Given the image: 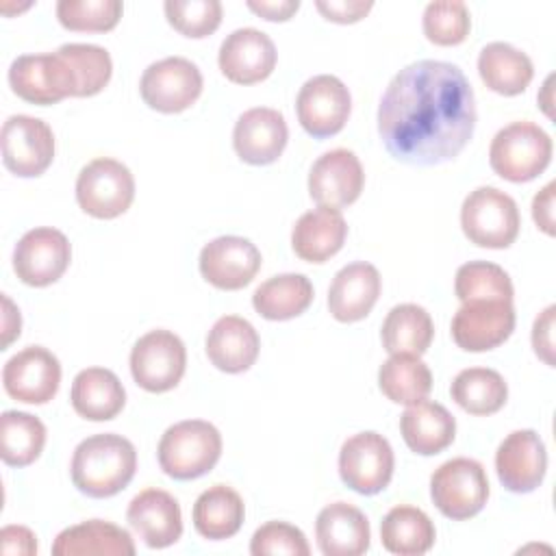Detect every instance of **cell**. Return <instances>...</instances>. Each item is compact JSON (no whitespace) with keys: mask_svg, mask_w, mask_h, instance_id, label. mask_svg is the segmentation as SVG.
I'll list each match as a JSON object with an SVG mask.
<instances>
[{"mask_svg":"<svg viewBox=\"0 0 556 556\" xmlns=\"http://www.w3.org/2000/svg\"><path fill=\"white\" fill-rule=\"evenodd\" d=\"M378 387L395 404H415L432 389L428 365L415 354H391L378 369Z\"/></svg>","mask_w":556,"mask_h":556,"instance_id":"obj_36","label":"cell"},{"mask_svg":"<svg viewBox=\"0 0 556 556\" xmlns=\"http://www.w3.org/2000/svg\"><path fill=\"white\" fill-rule=\"evenodd\" d=\"M382 345L389 354H415L421 356L434 337V324L430 313L419 304L393 306L380 328Z\"/></svg>","mask_w":556,"mask_h":556,"instance_id":"obj_34","label":"cell"},{"mask_svg":"<svg viewBox=\"0 0 556 556\" xmlns=\"http://www.w3.org/2000/svg\"><path fill=\"white\" fill-rule=\"evenodd\" d=\"M0 146L4 167L20 178L41 176L54 159L52 128L43 119L30 115L7 117L0 132Z\"/></svg>","mask_w":556,"mask_h":556,"instance_id":"obj_12","label":"cell"},{"mask_svg":"<svg viewBox=\"0 0 556 556\" xmlns=\"http://www.w3.org/2000/svg\"><path fill=\"white\" fill-rule=\"evenodd\" d=\"M258 350V332L239 315L219 317L206 334V356L219 371L226 374L248 371L256 363Z\"/></svg>","mask_w":556,"mask_h":556,"instance_id":"obj_25","label":"cell"},{"mask_svg":"<svg viewBox=\"0 0 556 556\" xmlns=\"http://www.w3.org/2000/svg\"><path fill=\"white\" fill-rule=\"evenodd\" d=\"M276 46L271 37L258 28H237L219 46L217 63L222 74L237 85H254L265 80L276 67Z\"/></svg>","mask_w":556,"mask_h":556,"instance_id":"obj_18","label":"cell"},{"mask_svg":"<svg viewBox=\"0 0 556 556\" xmlns=\"http://www.w3.org/2000/svg\"><path fill=\"white\" fill-rule=\"evenodd\" d=\"M393 465L391 443L374 430L345 439L339 450V476L361 495H376L387 489L393 478Z\"/></svg>","mask_w":556,"mask_h":556,"instance_id":"obj_10","label":"cell"},{"mask_svg":"<svg viewBox=\"0 0 556 556\" xmlns=\"http://www.w3.org/2000/svg\"><path fill=\"white\" fill-rule=\"evenodd\" d=\"M187 350L172 330H150L137 339L130 350V374L135 382L150 393L174 389L185 376Z\"/></svg>","mask_w":556,"mask_h":556,"instance_id":"obj_8","label":"cell"},{"mask_svg":"<svg viewBox=\"0 0 556 556\" xmlns=\"http://www.w3.org/2000/svg\"><path fill=\"white\" fill-rule=\"evenodd\" d=\"M476 98L463 70L415 61L387 85L378 132L387 152L408 165H439L463 152L476 128Z\"/></svg>","mask_w":556,"mask_h":556,"instance_id":"obj_1","label":"cell"},{"mask_svg":"<svg viewBox=\"0 0 556 556\" xmlns=\"http://www.w3.org/2000/svg\"><path fill=\"white\" fill-rule=\"evenodd\" d=\"M261 252L250 239L224 235L202 248L198 265L208 285L222 291H237L252 282L261 269Z\"/></svg>","mask_w":556,"mask_h":556,"instance_id":"obj_17","label":"cell"},{"mask_svg":"<svg viewBox=\"0 0 556 556\" xmlns=\"http://www.w3.org/2000/svg\"><path fill=\"white\" fill-rule=\"evenodd\" d=\"M424 35L437 46H458L467 39L471 15L460 0H437L424 9Z\"/></svg>","mask_w":556,"mask_h":556,"instance_id":"obj_41","label":"cell"},{"mask_svg":"<svg viewBox=\"0 0 556 556\" xmlns=\"http://www.w3.org/2000/svg\"><path fill=\"white\" fill-rule=\"evenodd\" d=\"M460 226L471 243L502 250L517 239L521 217L508 193L495 187H478L463 200Z\"/></svg>","mask_w":556,"mask_h":556,"instance_id":"obj_5","label":"cell"},{"mask_svg":"<svg viewBox=\"0 0 556 556\" xmlns=\"http://www.w3.org/2000/svg\"><path fill=\"white\" fill-rule=\"evenodd\" d=\"M552 137L534 122H513L495 132L489 163L497 176L510 182H528L543 174L552 161Z\"/></svg>","mask_w":556,"mask_h":556,"instance_id":"obj_4","label":"cell"},{"mask_svg":"<svg viewBox=\"0 0 556 556\" xmlns=\"http://www.w3.org/2000/svg\"><path fill=\"white\" fill-rule=\"evenodd\" d=\"M0 539H2V554H22V556L37 554V536L24 526H4L0 532Z\"/></svg>","mask_w":556,"mask_h":556,"instance_id":"obj_46","label":"cell"},{"mask_svg":"<svg viewBox=\"0 0 556 556\" xmlns=\"http://www.w3.org/2000/svg\"><path fill=\"white\" fill-rule=\"evenodd\" d=\"M2 384L4 391L17 402L46 404L59 391L61 363L50 350L28 345L4 363Z\"/></svg>","mask_w":556,"mask_h":556,"instance_id":"obj_16","label":"cell"},{"mask_svg":"<svg viewBox=\"0 0 556 556\" xmlns=\"http://www.w3.org/2000/svg\"><path fill=\"white\" fill-rule=\"evenodd\" d=\"M363 185V165L358 156L345 148L324 152L308 172V193L319 206H350L358 200Z\"/></svg>","mask_w":556,"mask_h":556,"instance_id":"obj_19","label":"cell"},{"mask_svg":"<svg viewBox=\"0 0 556 556\" xmlns=\"http://www.w3.org/2000/svg\"><path fill=\"white\" fill-rule=\"evenodd\" d=\"M119 0H59L56 17L63 28L76 33H106L122 17Z\"/></svg>","mask_w":556,"mask_h":556,"instance_id":"obj_40","label":"cell"},{"mask_svg":"<svg viewBox=\"0 0 556 556\" xmlns=\"http://www.w3.org/2000/svg\"><path fill=\"white\" fill-rule=\"evenodd\" d=\"M352 111V96L348 87L332 74L308 78L298 93L295 113L302 128L315 137L326 139L337 135Z\"/></svg>","mask_w":556,"mask_h":556,"instance_id":"obj_13","label":"cell"},{"mask_svg":"<svg viewBox=\"0 0 556 556\" xmlns=\"http://www.w3.org/2000/svg\"><path fill=\"white\" fill-rule=\"evenodd\" d=\"M135 178L130 169L109 156L89 161L76 178V202L96 219H113L130 208Z\"/></svg>","mask_w":556,"mask_h":556,"instance_id":"obj_7","label":"cell"},{"mask_svg":"<svg viewBox=\"0 0 556 556\" xmlns=\"http://www.w3.org/2000/svg\"><path fill=\"white\" fill-rule=\"evenodd\" d=\"M554 313L556 306L549 304L543 313H539V317L534 319L532 326V348L534 354L549 367H554Z\"/></svg>","mask_w":556,"mask_h":556,"instance_id":"obj_45","label":"cell"},{"mask_svg":"<svg viewBox=\"0 0 556 556\" xmlns=\"http://www.w3.org/2000/svg\"><path fill=\"white\" fill-rule=\"evenodd\" d=\"M202 72L185 56H165L150 63L139 80L143 102L159 113H180L202 93Z\"/></svg>","mask_w":556,"mask_h":556,"instance_id":"obj_11","label":"cell"},{"mask_svg":"<svg viewBox=\"0 0 556 556\" xmlns=\"http://www.w3.org/2000/svg\"><path fill=\"white\" fill-rule=\"evenodd\" d=\"M313 302V282L304 274H278L261 282L252 295L254 311L271 321L302 315Z\"/></svg>","mask_w":556,"mask_h":556,"instance_id":"obj_33","label":"cell"},{"mask_svg":"<svg viewBox=\"0 0 556 556\" xmlns=\"http://www.w3.org/2000/svg\"><path fill=\"white\" fill-rule=\"evenodd\" d=\"M495 471L510 493L534 491L547 471V450L543 439L530 428L510 432L495 452Z\"/></svg>","mask_w":556,"mask_h":556,"instance_id":"obj_20","label":"cell"},{"mask_svg":"<svg viewBox=\"0 0 556 556\" xmlns=\"http://www.w3.org/2000/svg\"><path fill=\"white\" fill-rule=\"evenodd\" d=\"M163 9L169 26L185 37H208L222 24L219 0H165Z\"/></svg>","mask_w":556,"mask_h":556,"instance_id":"obj_42","label":"cell"},{"mask_svg":"<svg viewBox=\"0 0 556 556\" xmlns=\"http://www.w3.org/2000/svg\"><path fill=\"white\" fill-rule=\"evenodd\" d=\"M54 556H132L135 543L128 530L102 521L89 519L61 530L52 543Z\"/></svg>","mask_w":556,"mask_h":556,"instance_id":"obj_29","label":"cell"},{"mask_svg":"<svg viewBox=\"0 0 556 556\" xmlns=\"http://www.w3.org/2000/svg\"><path fill=\"white\" fill-rule=\"evenodd\" d=\"M478 74L491 91L500 96H519L532 83L534 65L519 48L506 41H493L480 50Z\"/></svg>","mask_w":556,"mask_h":556,"instance_id":"obj_30","label":"cell"},{"mask_svg":"<svg viewBox=\"0 0 556 556\" xmlns=\"http://www.w3.org/2000/svg\"><path fill=\"white\" fill-rule=\"evenodd\" d=\"M135 534L152 549L174 545L182 534V513L176 497L163 489H143L126 510Z\"/></svg>","mask_w":556,"mask_h":556,"instance_id":"obj_22","label":"cell"},{"mask_svg":"<svg viewBox=\"0 0 556 556\" xmlns=\"http://www.w3.org/2000/svg\"><path fill=\"white\" fill-rule=\"evenodd\" d=\"M289 139V128L280 111L254 106L239 115L232 130V146L241 161L250 165H269L278 161Z\"/></svg>","mask_w":556,"mask_h":556,"instance_id":"obj_21","label":"cell"},{"mask_svg":"<svg viewBox=\"0 0 556 556\" xmlns=\"http://www.w3.org/2000/svg\"><path fill=\"white\" fill-rule=\"evenodd\" d=\"M9 85L15 96L30 104H56L76 96V76L59 52L22 54L9 67Z\"/></svg>","mask_w":556,"mask_h":556,"instance_id":"obj_9","label":"cell"},{"mask_svg":"<svg viewBox=\"0 0 556 556\" xmlns=\"http://www.w3.org/2000/svg\"><path fill=\"white\" fill-rule=\"evenodd\" d=\"M193 526L208 541L230 539L241 530L245 506L241 495L226 484L202 491L193 504Z\"/></svg>","mask_w":556,"mask_h":556,"instance_id":"obj_31","label":"cell"},{"mask_svg":"<svg viewBox=\"0 0 556 556\" xmlns=\"http://www.w3.org/2000/svg\"><path fill=\"white\" fill-rule=\"evenodd\" d=\"M74 70L76 98H89L100 93L113 74L111 54L96 43H63L56 50Z\"/></svg>","mask_w":556,"mask_h":556,"instance_id":"obj_39","label":"cell"},{"mask_svg":"<svg viewBox=\"0 0 556 556\" xmlns=\"http://www.w3.org/2000/svg\"><path fill=\"white\" fill-rule=\"evenodd\" d=\"M156 456L169 478L193 480L217 465L222 456V434L204 419H185L163 432Z\"/></svg>","mask_w":556,"mask_h":556,"instance_id":"obj_3","label":"cell"},{"mask_svg":"<svg viewBox=\"0 0 556 556\" xmlns=\"http://www.w3.org/2000/svg\"><path fill=\"white\" fill-rule=\"evenodd\" d=\"M72 261L67 237L50 226H39L22 235L13 250V269L28 287H48L56 282Z\"/></svg>","mask_w":556,"mask_h":556,"instance_id":"obj_14","label":"cell"},{"mask_svg":"<svg viewBox=\"0 0 556 556\" xmlns=\"http://www.w3.org/2000/svg\"><path fill=\"white\" fill-rule=\"evenodd\" d=\"M437 530L432 519L417 506H393L380 523V541L387 552L397 556H421L434 545Z\"/></svg>","mask_w":556,"mask_h":556,"instance_id":"obj_32","label":"cell"},{"mask_svg":"<svg viewBox=\"0 0 556 556\" xmlns=\"http://www.w3.org/2000/svg\"><path fill=\"white\" fill-rule=\"evenodd\" d=\"M348 237V224L339 208L317 206L300 215L291 230V248L306 263H326Z\"/></svg>","mask_w":556,"mask_h":556,"instance_id":"obj_26","label":"cell"},{"mask_svg":"<svg viewBox=\"0 0 556 556\" xmlns=\"http://www.w3.org/2000/svg\"><path fill=\"white\" fill-rule=\"evenodd\" d=\"M515 330V306L506 300H473L452 317V339L465 352H486L502 345Z\"/></svg>","mask_w":556,"mask_h":556,"instance_id":"obj_15","label":"cell"},{"mask_svg":"<svg viewBox=\"0 0 556 556\" xmlns=\"http://www.w3.org/2000/svg\"><path fill=\"white\" fill-rule=\"evenodd\" d=\"M450 393L452 400L469 415H493L506 404L508 384L495 369L467 367L456 374Z\"/></svg>","mask_w":556,"mask_h":556,"instance_id":"obj_35","label":"cell"},{"mask_svg":"<svg viewBox=\"0 0 556 556\" xmlns=\"http://www.w3.org/2000/svg\"><path fill=\"white\" fill-rule=\"evenodd\" d=\"M400 432L404 443L421 456H432L452 445L456 437V419L452 413L430 400L408 404L400 417Z\"/></svg>","mask_w":556,"mask_h":556,"instance_id":"obj_27","label":"cell"},{"mask_svg":"<svg viewBox=\"0 0 556 556\" xmlns=\"http://www.w3.org/2000/svg\"><path fill=\"white\" fill-rule=\"evenodd\" d=\"M311 547L304 532L287 521L263 523L250 541V554L254 556H308Z\"/></svg>","mask_w":556,"mask_h":556,"instance_id":"obj_43","label":"cell"},{"mask_svg":"<svg viewBox=\"0 0 556 556\" xmlns=\"http://www.w3.org/2000/svg\"><path fill=\"white\" fill-rule=\"evenodd\" d=\"M380 289V274L371 263L356 261L341 267L328 289L330 315L343 324L365 319L378 302Z\"/></svg>","mask_w":556,"mask_h":556,"instance_id":"obj_23","label":"cell"},{"mask_svg":"<svg viewBox=\"0 0 556 556\" xmlns=\"http://www.w3.org/2000/svg\"><path fill=\"white\" fill-rule=\"evenodd\" d=\"M554 182H547L532 200V217L534 224L545 232V235H554Z\"/></svg>","mask_w":556,"mask_h":556,"instance_id":"obj_47","label":"cell"},{"mask_svg":"<svg viewBox=\"0 0 556 556\" xmlns=\"http://www.w3.org/2000/svg\"><path fill=\"white\" fill-rule=\"evenodd\" d=\"M74 410L89 421H109L126 404L122 380L106 367H87L76 374L70 391Z\"/></svg>","mask_w":556,"mask_h":556,"instance_id":"obj_28","label":"cell"},{"mask_svg":"<svg viewBox=\"0 0 556 556\" xmlns=\"http://www.w3.org/2000/svg\"><path fill=\"white\" fill-rule=\"evenodd\" d=\"M430 497L447 519H469L478 515L489 500V478L482 463L473 458H452L430 476Z\"/></svg>","mask_w":556,"mask_h":556,"instance_id":"obj_6","label":"cell"},{"mask_svg":"<svg viewBox=\"0 0 556 556\" xmlns=\"http://www.w3.org/2000/svg\"><path fill=\"white\" fill-rule=\"evenodd\" d=\"M454 291L460 302L506 300L513 302L515 289L510 276L495 263L469 261L456 269Z\"/></svg>","mask_w":556,"mask_h":556,"instance_id":"obj_38","label":"cell"},{"mask_svg":"<svg viewBox=\"0 0 556 556\" xmlns=\"http://www.w3.org/2000/svg\"><path fill=\"white\" fill-rule=\"evenodd\" d=\"M317 11L330 20V22H337V24H352V22H358L363 20L374 2H365V0H317L315 2Z\"/></svg>","mask_w":556,"mask_h":556,"instance_id":"obj_44","label":"cell"},{"mask_svg":"<svg viewBox=\"0 0 556 556\" xmlns=\"http://www.w3.org/2000/svg\"><path fill=\"white\" fill-rule=\"evenodd\" d=\"M137 469L135 445L115 432L83 439L72 456L70 473L74 486L96 500L117 495L128 486Z\"/></svg>","mask_w":556,"mask_h":556,"instance_id":"obj_2","label":"cell"},{"mask_svg":"<svg viewBox=\"0 0 556 556\" xmlns=\"http://www.w3.org/2000/svg\"><path fill=\"white\" fill-rule=\"evenodd\" d=\"M2 304H4V317H2V350H7L9 343L20 337L22 319H20V311L15 308V304L11 302L9 295H2Z\"/></svg>","mask_w":556,"mask_h":556,"instance_id":"obj_49","label":"cell"},{"mask_svg":"<svg viewBox=\"0 0 556 556\" xmlns=\"http://www.w3.org/2000/svg\"><path fill=\"white\" fill-rule=\"evenodd\" d=\"M248 9L269 22H287L300 9V0H248Z\"/></svg>","mask_w":556,"mask_h":556,"instance_id":"obj_48","label":"cell"},{"mask_svg":"<svg viewBox=\"0 0 556 556\" xmlns=\"http://www.w3.org/2000/svg\"><path fill=\"white\" fill-rule=\"evenodd\" d=\"M315 536L319 552L326 556H361L369 549L371 530L363 510L334 502L319 510Z\"/></svg>","mask_w":556,"mask_h":556,"instance_id":"obj_24","label":"cell"},{"mask_svg":"<svg viewBox=\"0 0 556 556\" xmlns=\"http://www.w3.org/2000/svg\"><path fill=\"white\" fill-rule=\"evenodd\" d=\"M46 445V426L22 410H4L0 417V456L9 467H26L39 458Z\"/></svg>","mask_w":556,"mask_h":556,"instance_id":"obj_37","label":"cell"}]
</instances>
